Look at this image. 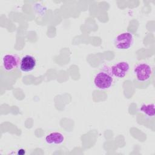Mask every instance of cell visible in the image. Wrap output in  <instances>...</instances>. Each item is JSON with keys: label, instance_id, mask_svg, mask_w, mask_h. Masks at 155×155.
Instances as JSON below:
<instances>
[{"label": "cell", "instance_id": "5b68a950", "mask_svg": "<svg viewBox=\"0 0 155 155\" xmlns=\"http://www.w3.org/2000/svg\"><path fill=\"white\" fill-rule=\"evenodd\" d=\"M111 71L114 78H123L129 71L130 65L127 61H119L110 67Z\"/></svg>", "mask_w": 155, "mask_h": 155}, {"label": "cell", "instance_id": "7a4b0ae2", "mask_svg": "<svg viewBox=\"0 0 155 155\" xmlns=\"http://www.w3.org/2000/svg\"><path fill=\"white\" fill-rule=\"evenodd\" d=\"M152 66L145 62L137 63L133 68V73L139 82L148 81L153 74Z\"/></svg>", "mask_w": 155, "mask_h": 155}, {"label": "cell", "instance_id": "277c9868", "mask_svg": "<svg viewBox=\"0 0 155 155\" xmlns=\"http://www.w3.org/2000/svg\"><path fill=\"white\" fill-rule=\"evenodd\" d=\"M21 59L17 54H4L2 58V68L7 72L12 71L19 67Z\"/></svg>", "mask_w": 155, "mask_h": 155}, {"label": "cell", "instance_id": "8992f818", "mask_svg": "<svg viewBox=\"0 0 155 155\" xmlns=\"http://www.w3.org/2000/svg\"><path fill=\"white\" fill-rule=\"evenodd\" d=\"M36 65V60L35 58L31 55L27 54L21 58L19 69L22 72H30L35 69Z\"/></svg>", "mask_w": 155, "mask_h": 155}, {"label": "cell", "instance_id": "ba28073f", "mask_svg": "<svg viewBox=\"0 0 155 155\" xmlns=\"http://www.w3.org/2000/svg\"><path fill=\"white\" fill-rule=\"evenodd\" d=\"M140 111L148 117H153L155 114L154 104L153 103L144 104L141 105Z\"/></svg>", "mask_w": 155, "mask_h": 155}, {"label": "cell", "instance_id": "52a82bcc", "mask_svg": "<svg viewBox=\"0 0 155 155\" xmlns=\"http://www.w3.org/2000/svg\"><path fill=\"white\" fill-rule=\"evenodd\" d=\"M45 142L50 145H61L65 140L64 135L58 131H54L47 134L45 138Z\"/></svg>", "mask_w": 155, "mask_h": 155}, {"label": "cell", "instance_id": "6da1fadb", "mask_svg": "<svg viewBox=\"0 0 155 155\" xmlns=\"http://www.w3.org/2000/svg\"><path fill=\"white\" fill-rule=\"evenodd\" d=\"M114 78L111 73L110 66L105 64L94 74L93 84L97 89L108 90L114 84Z\"/></svg>", "mask_w": 155, "mask_h": 155}, {"label": "cell", "instance_id": "3957f363", "mask_svg": "<svg viewBox=\"0 0 155 155\" xmlns=\"http://www.w3.org/2000/svg\"><path fill=\"white\" fill-rule=\"evenodd\" d=\"M134 42V38L132 33L128 31H123L117 35L114 39V45L119 50L129 49Z\"/></svg>", "mask_w": 155, "mask_h": 155}]
</instances>
